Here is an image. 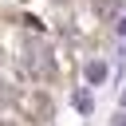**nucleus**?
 Masks as SVG:
<instances>
[{
  "label": "nucleus",
  "instance_id": "1",
  "mask_svg": "<svg viewBox=\"0 0 126 126\" xmlns=\"http://www.w3.org/2000/svg\"><path fill=\"white\" fill-rule=\"evenodd\" d=\"M24 59H28V67L35 71V75H43V71H51V51L39 43V39H32L28 43V51H24Z\"/></svg>",
  "mask_w": 126,
  "mask_h": 126
},
{
  "label": "nucleus",
  "instance_id": "2",
  "mask_svg": "<svg viewBox=\"0 0 126 126\" xmlns=\"http://www.w3.org/2000/svg\"><path fill=\"white\" fill-rule=\"evenodd\" d=\"M110 71H106V63L102 59H94V63H87V83H102Z\"/></svg>",
  "mask_w": 126,
  "mask_h": 126
},
{
  "label": "nucleus",
  "instance_id": "3",
  "mask_svg": "<svg viewBox=\"0 0 126 126\" xmlns=\"http://www.w3.org/2000/svg\"><path fill=\"white\" fill-rule=\"evenodd\" d=\"M91 106H94V102H91V94H87V91H79V94H75V110H79V114H91Z\"/></svg>",
  "mask_w": 126,
  "mask_h": 126
},
{
  "label": "nucleus",
  "instance_id": "4",
  "mask_svg": "<svg viewBox=\"0 0 126 126\" xmlns=\"http://www.w3.org/2000/svg\"><path fill=\"white\" fill-rule=\"evenodd\" d=\"M118 35H122V39H126V16H122V20H118Z\"/></svg>",
  "mask_w": 126,
  "mask_h": 126
},
{
  "label": "nucleus",
  "instance_id": "5",
  "mask_svg": "<svg viewBox=\"0 0 126 126\" xmlns=\"http://www.w3.org/2000/svg\"><path fill=\"white\" fill-rule=\"evenodd\" d=\"M122 106H126V91H122Z\"/></svg>",
  "mask_w": 126,
  "mask_h": 126
},
{
  "label": "nucleus",
  "instance_id": "6",
  "mask_svg": "<svg viewBox=\"0 0 126 126\" xmlns=\"http://www.w3.org/2000/svg\"><path fill=\"white\" fill-rule=\"evenodd\" d=\"M0 126H12V122H0Z\"/></svg>",
  "mask_w": 126,
  "mask_h": 126
}]
</instances>
